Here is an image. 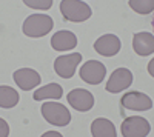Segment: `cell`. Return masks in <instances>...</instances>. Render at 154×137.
Masks as SVG:
<instances>
[{
	"mask_svg": "<svg viewBox=\"0 0 154 137\" xmlns=\"http://www.w3.org/2000/svg\"><path fill=\"white\" fill-rule=\"evenodd\" d=\"M54 26V22L48 14H31L26 20L23 22V34L37 39V37L46 35Z\"/></svg>",
	"mask_w": 154,
	"mask_h": 137,
	"instance_id": "1",
	"label": "cell"
},
{
	"mask_svg": "<svg viewBox=\"0 0 154 137\" xmlns=\"http://www.w3.org/2000/svg\"><path fill=\"white\" fill-rule=\"evenodd\" d=\"M42 116L43 119L54 126H66L71 122V113L68 108L57 102H46L42 105Z\"/></svg>",
	"mask_w": 154,
	"mask_h": 137,
	"instance_id": "2",
	"label": "cell"
},
{
	"mask_svg": "<svg viewBox=\"0 0 154 137\" xmlns=\"http://www.w3.org/2000/svg\"><path fill=\"white\" fill-rule=\"evenodd\" d=\"M60 12L69 22H85L91 17V8L80 0H62Z\"/></svg>",
	"mask_w": 154,
	"mask_h": 137,
	"instance_id": "3",
	"label": "cell"
},
{
	"mask_svg": "<svg viewBox=\"0 0 154 137\" xmlns=\"http://www.w3.org/2000/svg\"><path fill=\"white\" fill-rule=\"evenodd\" d=\"M120 131H122L123 137H145V135L149 134L151 125H149V122L143 117L131 116V117H126L122 122Z\"/></svg>",
	"mask_w": 154,
	"mask_h": 137,
	"instance_id": "4",
	"label": "cell"
},
{
	"mask_svg": "<svg viewBox=\"0 0 154 137\" xmlns=\"http://www.w3.org/2000/svg\"><path fill=\"white\" fill-rule=\"evenodd\" d=\"M80 62H82L80 53H71L68 56H60L54 62V71L57 76H60L63 79H71Z\"/></svg>",
	"mask_w": 154,
	"mask_h": 137,
	"instance_id": "5",
	"label": "cell"
},
{
	"mask_svg": "<svg viewBox=\"0 0 154 137\" xmlns=\"http://www.w3.org/2000/svg\"><path fill=\"white\" fill-rule=\"evenodd\" d=\"M106 74L105 65L99 60H88L80 68V79L89 85H99L103 82Z\"/></svg>",
	"mask_w": 154,
	"mask_h": 137,
	"instance_id": "6",
	"label": "cell"
},
{
	"mask_svg": "<svg viewBox=\"0 0 154 137\" xmlns=\"http://www.w3.org/2000/svg\"><path fill=\"white\" fill-rule=\"evenodd\" d=\"M133 83V72L126 68H117L114 69L109 80L106 82V91L109 93H120L126 88H130Z\"/></svg>",
	"mask_w": 154,
	"mask_h": 137,
	"instance_id": "7",
	"label": "cell"
},
{
	"mask_svg": "<svg viewBox=\"0 0 154 137\" xmlns=\"http://www.w3.org/2000/svg\"><path fill=\"white\" fill-rule=\"evenodd\" d=\"M122 106L126 109H134V111H148L152 108V100L143 93L139 91H130L126 93L122 100H120Z\"/></svg>",
	"mask_w": 154,
	"mask_h": 137,
	"instance_id": "8",
	"label": "cell"
},
{
	"mask_svg": "<svg viewBox=\"0 0 154 137\" xmlns=\"http://www.w3.org/2000/svg\"><path fill=\"white\" fill-rule=\"evenodd\" d=\"M68 103L75 111L85 113V111H89L94 106V97H93L91 93L86 91V90L75 88V90L68 93Z\"/></svg>",
	"mask_w": 154,
	"mask_h": 137,
	"instance_id": "9",
	"label": "cell"
},
{
	"mask_svg": "<svg viewBox=\"0 0 154 137\" xmlns=\"http://www.w3.org/2000/svg\"><path fill=\"white\" fill-rule=\"evenodd\" d=\"M14 82L17 83V86L20 90L29 91V90L40 85L42 79H40L37 71H34L31 68H20L14 72Z\"/></svg>",
	"mask_w": 154,
	"mask_h": 137,
	"instance_id": "10",
	"label": "cell"
},
{
	"mask_svg": "<svg viewBox=\"0 0 154 137\" xmlns=\"http://www.w3.org/2000/svg\"><path fill=\"white\" fill-rule=\"evenodd\" d=\"M94 49L100 56H105V57L116 56L120 51V39L114 34H105L96 40Z\"/></svg>",
	"mask_w": 154,
	"mask_h": 137,
	"instance_id": "11",
	"label": "cell"
},
{
	"mask_svg": "<svg viewBox=\"0 0 154 137\" xmlns=\"http://www.w3.org/2000/svg\"><path fill=\"white\" fill-rule=\"evenodd\" d=\"M133 48L139 56H149L154 53V34L151 32H136L133 35Z\"/></svg>",
	"mask_w": 154,
	"mask_h": 137,
	"instance_id": "12",
	"label": "cell"
},
{
	"mask_svg": "<svg viewBox=\"0 0 154 137\" xmlns=\"http://www.w3.org/2000/svg\"><path fill=\"white\" fill-rule=\"evenodd\" d=\"M51 46L56 51H69L77 46V37L71 31H57L51 39Z\"/></svg>",
	"mask_w": 154,
	"mask_h": 137,
	"instance_id": "13",
	"label": "cell"
},
{
	"mask_svg": "<svg viewBox=\"0 0 154 137\" xmlns=\"http://www.w3.org/2000/svg\"><path fill=\"white\" fill-rule=\"evenodd\" d=\"M91 134L94 137H116L117 131H116L111 120L99 117L91 123Z\"/></svg>",
	"mask_w": 154,
	"mask_h": 137,
	"instance_id": "14",
	"label": "cell"
},
{
	"mask_svg": "<svg viewBox=\"0 0 154 137\" xmlns=\"http://www.w3.org/2000/svg\"><path fill=\"white\" fill-rule=\"evenodd\" d=\"M63 96V88L59 83H48L34 91V100H46V99H59Z\"/></svg>",
	"mask_w": 154,
	"mask_h": 137,
	"instance_id": "15",
	"label": "cell"
},
{
	"mask_svg": "<svg viewBox=\"0 0 154 137\" xmlns=\"http://www.w3.org/2000/svg\"><path fill=\"white\" fill-rule=\"evenodd\" d=\"M19 100H20L19 93L14 88L6 86V85L0 86V106H2L3 109L16 106L19 103Z\"/></svg>",
	"mask_w": 154,
	"mask_h": 137,
	"instance_id": "16",
	"label": "cell"
},
{
	"mask_svg": "<svg viewBox=\"0 0 154 137\" xmlns=\"http://www.w3.org/2000/svg\"><path fill=\"white\" fill-rule=\"evenodd\" d=\"M128 3H130V8L134 12L142 16L151 14L154 11V0H130Z\"/></svg>",
	"mask_w": 154,
	"mask_h": 137,
	"instance_id": "17",
	"label": "cell"
},
{
	"mask_svg": "<svg viewBox=\"0 0 154 137\" xmlns=\"http://www.w3.org/2000/svg\"><path fill=\"white\" fill-rule=\"evenodd\" d=\"M23 3L32 9H49L53 6V0H23Z\"/></svg>",
	"mask_w": 154,
	"mask_h": 137,
	"instance_id": "18",
	"label": "cell"
},
{
	"mask_svg": "<svg viewBox=\"0 0 154 137\" xmlns=\"http://www.w3.org/2000/svg\"><path fill=\"white\" fill-rule=\"evenodd\" d=\"M0 123H2V135L5 137V135H8V132H9V129H8V123L2 119L0 120Z\"/></svg>",
	"mask_w": 154,
	"mask_h": 137,
	"instance_id": "19",
	"label": "cell"
},
{
	"mask_svg": "<svg viewBox=\"0 0 154 137\" xmlns=\"http://www.w3.org/2000/svg\"><path fill=\"white\" fill-rule=\"evenodd\" d=\"M148 72H149V76H151V77H154V59L148 63Z\"/></svg>",
	"mask_w": 154,
	"mask_h": 137,
	"instance_id": "20",
	"label": "cell"
},
{
	"mask_svg": "<svg viewBox=\"0 0 154 137\" xmlns=\"http://www.w3.org/2000/svg\"><path fill=\"white\" fill-rule=\"evenodd\" d=\"M151 23H152V29H154V19H152V22H151Z\"/></svg>",
	"mask_w": 154,
	"mask_h": 137,
	"instance_id": "21",
	"label": "cell"
}]
</instances>
